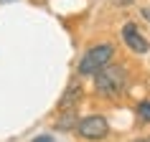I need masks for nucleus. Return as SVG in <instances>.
Instances as JSON below:
<instances>
[{"mask_svg":"<svg viewBox=\"0 0 150 142\" xmlns=\"http://www.w3.org/2000/svg\"><path fill=\"white\" fill-rule=\"evenodd\" d=\"M130 86V74L122 63H107L94 74V91L104 99H117Z\"/></svg>","mask_w":150,"mask_h":142,"instance_id":"nucleus-1","label":"nucleus"},{"mask_svg":"<svg viewBox=\"0 0 150 142\" xmlns=\"http://www.w3.org/2000/svg\"><path fill=\"white\" fill-rule=\"evenodd\" d=\"M142 18H145V20H150V8H145V10H142Z\"/></svg>","mask_w":150,"mask_h":142,"instance_id":"nucleus-10","label":"nucleus"},{"mask_svg":"<svg viewBox=\"0 0 150 142\" xmlns=\"http://www.w3.org/2000/svg\"><path fill=\"white\" fill-rule=\"evenodd\" d=\"M0 3H16V0H0Z\"/></svg>","mask_w":150,"mask_h":142,"instance_id":"nucleus-11","label":"nucleus"},{"mask_svg":"<svg viewBox=\"0 0 150 142\" xmlns=\"http://www.w3.org/2000/svg\"><path fill=\"white\" fill-rule=\"evenodd\" d=\"M81 94H84V89H81V84L79 81H71L69 86H66V91H64V96L59 99V109H74L76 104H79V99H81Z\"/></svg>","mask_w":150,"mask_h":142,"instance_id":"nucleus-5","label":"nucleus"},{"mask_svg":"<svg viewBox=\"0 0 150 142\" xmlns=\"http://www.w3.org/2000/svg\"><path fill=\"white\" fill-rule=\"evenodd\" d=\"M112 56H115V46L112 43H97V46H92L81 56L79 66H76V74L79 76H94L99 69H104L112 61Z\"/></svg>","mask_w":150,"mask_h":142,"instance_id":"nucleus-2","label":"nucleus"},{"mask_svg":"<svg viewBox=\"0 0 150 142\" xmlns=\"http://www.w3.org/2000/svg\"><path fill=\"white\" fill-rule=\"evenodd\" d=\"M135 112H137V117H140L142 122H150V102H140Z\"/></svg>","mask_w":150,"mask_h":142,"instance_id":"nucleus-7","label":"nucleus"},{"mask_svg":"<svg viewBox=\"0 0 150 142\" xmlns=\"http://www.w3.org/2000/svg\"><path fill=\"white\" fill-rule=\"evenodd\" d=\"M33 142H54V137H51V134H41V137H36Z\"/></svg>","mask_w":150,"mask_h":142,"instance_id":"nucleus-8","label":"nucleus"},{"mask_svg":"<svg viewBox=\"0 0 150 142\" xmlns=\"http://www.w3.org/2000/svg\"><path fill=\"white\" fill-rule=\"evenodd\" d=\"M76 134H79L81 140H104L110 134V122L102 114H89V117L79 119Z\"/></svg>","mask_w":150,"mask_h":142,"instance_id":"nucleus-3","label":"nucleus"},{"mask_svg":"<svg viewBox=\"0 0 150 142\" xmlns=\"http://www.w3.org/2000/svg\"><path fill=\"white\" fill-rule=\"evenodd\" d=\"M76 124H79V114H76V109H64V114L59 119H56V129H76Z\"/></svg>","mask_w":150,"mask_h":142,"instance_id":"nucleus-6","label":"nucleus"},{"mask_svg":"<svg viewBox=\"0 0 150 142\" xmlns=\"http://www.w3.org/2000/svg\"><path fill=\"white\" fill-rule=\"evenodd\" d=\"M115 3H117V5H120V8H125V5H132V3H135V0H115Z\"/></svg>","mask_w":150,"mask_h":142,"instance_id":"nucleus-9","label":"nucleus"},{"mask_svg":"<svg viewBox=\"0 0 150 142\" xmlns=\"http://www.w3.org/2000/svg\"><path fill=\"white\" fill-rule=\"evenodd\" d=\"M135 142H150V140H135Z\"/></svg>","mask_w":150,"mask_h":142,"instance_id":"nucleus-12","label":"nucleus"},{"mask_svg":"<svg viewBox=\"0 0 150 142\" xmlns=\"http://www.w3.org/2000/svg\"><path fill=\"white\" fill-rule=\"evenodd\" d=\"M122 41H125V46L132 51V53H137V56H145L150 51V43H148V38L140 33V28L135 23H125L122 25Z\"/></svg>","mask_w":150,"mask_h":142,"instance_id":"nucleus-4","label":"nucleus"}]
</instances>
